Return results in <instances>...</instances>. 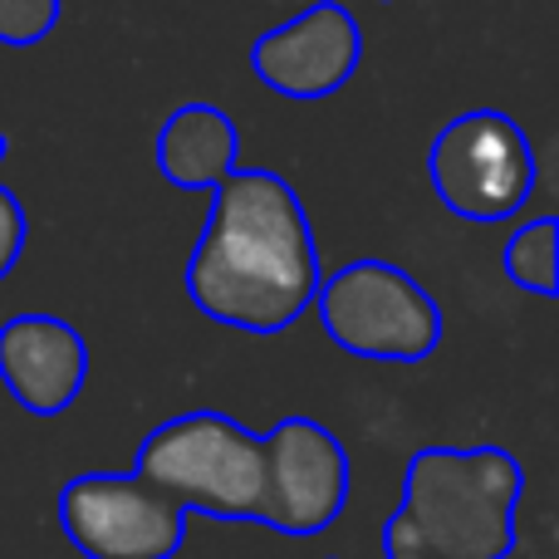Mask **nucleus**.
<instances>
[{
	"instance_id": "obj_1",
	"label": "nucleus",
	"mask_w": 559,
	"mask_h": 559,
	"mask_svg": "<svg viewBox=\"0 0 559 559\" xmlns=\"http://www.w3.org/2000/svg\"><path fill=\"white\" fill-rule=\"evenodd\" d=\"M319 246L299 192L271 167H236L212 187V216L187 255V299L241 334H285L309 314Z\"/></svg>"
},
{
	"instance_id": "obj_2",
	"label": "nucleus",
	"mask_w": 559,
	"mask_h": 559,
	"mask_svg": "<svg viewBox=\"0 0 559 559\" xmlns=\"http://www.w3.org/2000/svg\"><path fill=\"white\" fill-rule=\"evenodd\" d=\"M525 472L506 447H417L383 559H511Z\"/></svg>"
},
{
	"instance_id": "obj_3",
	"label": "nucleus",
	"mask_w": 559,
	"mask_h": 559,
	"mask_svg": "<svg viewBox=\"0 0 559 559\" xmlns=\"http://www.w3.org/2000/svg\"><path fill=\"white\" fill-rule=\"evenodd\" d=\"M133 476L177 501L187 515L202 511L212 521H261V437L216 407H192L157 423L138 447Z\"/></svg>"
},
{
	"instance_id": "obj_4",
	"label": "nucleus",
	"mask_w": 559,
	"mask_h": 559,
	"mask_svg": "<svg viewBox=\"0 0 559 559\" xmlns=\"http://www.w3.org/2000/svg\"><path fill=\"white\" fill-rule=\"evenodd\" d=\"M324 334L348 358L368 364H423L442 344V305L403 265L364 255L319 280L314 305Z\"/></svg>"
},
{
	"instance_id": "obj_5",
	"label": "nucleus",
	"mask_w": 559,
	"mask_h": 559,
	"mask_svg": "<svg viewBox=\"0 0 559 559\" xmlns=\"http://www.w3.org/2000/svg\"><path fill=\"white\" fill-rule=\"evenodd\" d=\"M535 143L501 108H466L427 147L432 197L456 222H511L535 197Z\"/></svg>"
},
{
	"instance_id": "obj_6",
	"label": "nucleus",
	"mask_w": 559,
	"mask_h": 559,
	"mask_svg": "<svg viewBox=\"0 0 559 559\" xmlns=\"http://www.w3.org/2000/svg\"><path fill=\"white\" fill-rule=\"evenodd\" d=\"M59 525L84 559H177L187 511L133 472H84L59 491Z\"/></svg>"
},
{
	"instance_id": "obj_7",
	"label": "nucleus",
	"mask_w": 559,
	"mask_h": 559,
	"mask_svg": "<svg viewBox=\"0 0 559 559\" xmlns=\"http://www.w3.org/2000/svg\"><path fill=\"white\" fill-rule=\"evenodd\" d=\"M265 452V496L261 521L280 535H319L344 515L348 506V452L324 423L314 417H280L261 437Z\"/></svg>"
},
{
	"instance_id": "obj_8",
	"label": "nucleus",
	"mask_w": 559,
	"mask_h": 559,
	"mask_svg": "<svg viewBox=\"0 0 559 559\" xmlns=\"http://www.w3.org/2000/svg\"><path fill=\"white\" fill-rule=\"evenodd\" d=\"M364 64V25L344 0H314L285 25L255 35L251 74L271 94L295 104H319L338 94Z\"/></svg>"
},
{
	"instance_id": "obj_9",
	"label": "nucleus",
	"mask_w": 559,
	"mask_h": 559,
	"mask_svg": "<svg viewBox=\"0 0 559 559\" xmlns=\"http://www.w3.org/2000/svg\"><path fill=\"white\" fill-rule=\"evenodd\" d=\"M88 383V344L59 314H10L0 324V388L29 417H59Z\"/></svg>"
},
{
	"instance_id": "obj_10",
	"label": "nucleus",
	"mask_w": 559,
	"mask_h": 559,
	"mask_svg": "<svg viewBox=\"0 0 559 559\" xmlns=\"http://www.w3.org/2000/svg\"><path fill=\"white\" fill-rule=\"evenodd\" d=\"M241 128L216 104H182L157 128L153 163L177 192H212L222 177L236 173Z\"/></svg>"
},
{
	"instance_id": "obj_11",
	"label": "nucleus",
	"mask_w": 559,
	"mask_h": 559,
	"mask_svg": "<svg viewBox=\"0 0 559 559\" xmlns=\"http://www.w3.org/2000/svg\"><path fill=\"white\" fill-rule=\"evenodd\" d=\"M501 271L525 295L555 299L559 295V222L555 216H535L521 231H511L501 251Z\"/></svg>"
},
{
	"instance_id": "obj_12",
	"label": "nucleus",
	"mask_w": 559,
	"mask_h": 559,
	"mask_svg": "<svg viewBox=\"0 0 559 559\" xmlns=\"http://www.w3.org/2000/svg\"><path fill=\"white\" fill-rule=\"evenodd\" d=\"M64 0H0V45L5 49H35L59 29Z\"/></svg>"
},
{
	"instance_id": "obj_13",
	"label": "nucleus",
	"mask_w": 559,
	"mask_h": 559,
	"mask_svg": "<svg viewBox=\"0 0 559 559\" xmlns=\"http://www.w3.org/2000/svg\"><path fill=\"white\" fill-rule=\"evenodd\" d=\"M29 246V216H25V202H20L10 187H0V280L20 265Z\"/></svg>"
},
{
	"instance_id": "obj_14",
	"label": "nucleus",
	"mask_w": 559,
	"mask_h": 559,
	"mask_svg": "<svg viewBox=\"0 0 559 559\" xmlns=\"http://www.w3.org/2000/svg\"><path fill=\"white\" fill-rule=\"evenodd\" d=\"M5 147H10V138H5V133H0V157H5Z\"/></svg>"
},
{
	"instance_id": "obj_15",
	"label": "nucleus",
	"mask_w": 559,
	"mask_h": 559,
	"mask_svg": "<svg viewBox=\"0 0 559 559\" xmlns=\"http://www.w3.org/2000/svg\"><path fill=\"white\" fill-rule=\"evenodd\" d=\"M378 5H393V0H378Z\"/></svg>"
}]
</instances>
